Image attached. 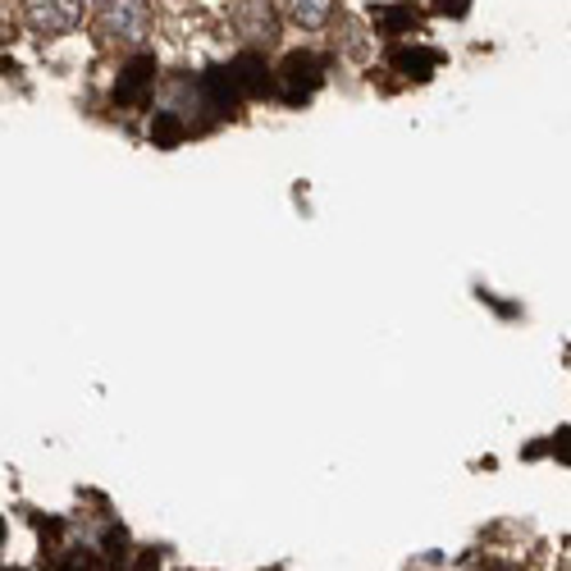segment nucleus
I'll use <instances>...</instances> for the list:
<instances>
[{"label": "nucleus", "mask_w": 571, "mask_h": 571, "mask_svg": "<svg viewBox=\"0 0 571 571\" xmlns=\"http://www.w3.org/2000/svg\"><path fill=\"white\" fill-rule=\"evenodd\" d=\"M151 0H101L97 14H92V28L101 41H119V46H142L151 37Z\"/></svg>", "instance_id": "obj_1"}, {"label": "nucleus", "mask_w": 571, "mask_h": 571, "mask_svg": "<svg viewBox=\"0 0 571 571\" xmlns=\"http://www.w3.org/2000/svg\"><path fill=\"white\" fill-rule=\"evenodd\" d=\"M23 19L37 37H64L69 28H78L83 0H23Z\"/></svg>", "instance_id": "obj_2"}, {"label": "nucleus", "mask_w": 571, "mask_h": 571, "mask_svg": "<svg viewBox=\"0 0 571 571\" xmlns=\"http://www.w3.org/2000/svg\"><path fill=\"white\" fill-rule=\"evenodd\" d=\"M320 74H325V64H320L312 51H293L289 60L279 64V97L289 101V106L306 101V97H312V92L320 87Z\"/></svg>", "instance_id": "obj_3"}, {"label": "nucleus", "mask_w": 571, "mask_h": 571, "mask_svg": "<svg viewBox=\"0 0 571 571\" xmlns=\"http://www.w3.org/2000/svg\"><path fill=\"white\" fill-rule=\"evenodd\" d=\"M229 23L238 28V37H247V41H266L270 46L279 37V14H275L270 0H238Z\"/></svg>", "instance_id": "obj_4"}, {"label": "nucleus", "mask_w": 571, "mask_h": 571, "mask_svg": "<svg viewBox=\"0 0 571 571\" xmlns=\"http://www.w3.org/2000/svg\"><path fill=\"white\" fill-rule=\"evenodd\" d=\"M156 87V56H133L114 83V106H147Z\"/></svg>", "instance_id": "obj_5"}, {"label": "nucleus", "mask_w": 571, "mask_h": 571, "mask_svg": "<svg viewBox=\"0 0 571 571\" xmlns=\"http://www.w3.org/2000/svg\"><path fill=\"white\" fill-rule=\"evenodd\" d=\"M229 74H233V83H238V92L243 97H260V92L270 87V64L260 60L256 51H243L233 64H229Z\"/></svg>", "instance_id": "obj_6"}, {"label": "nucleus", "mask_w": 571, "mask_h": 571, "mask_svg": "<svg viewBox=\"0 0 571 571\" xmlns=\"http://www.w3.org/2000/svg\"><path fill=\"white\" fill-rule=\"evenodd\" d=\"M335 10H339V0H283V14H289L297 28H306V33L325 28V23L335 19Z\"/></svg>", "instance_id": "obj_7"}, {"label": "nucleus", "mask_w": 571, "mask_h": 571, "mask_svg": "<svg viewBox=\"0 0 571 571\" xmlns=\"http://www.w3.org/2000/svg\"><path fill=\"white\" fill-rule=\"evenodd\" d=\"M435 64H439V56L435 51H421V46H402V51H393V69L398 74H408V78H430L435 74Z\"/></svg>", "instance_id": "obj_8"}, {"label": "nucleus", "mask_w": 571, "mask_h": 571, "mask_svg": "<svg viewBox=\"0 0 571 571\" xmlns=\"http://www.w3.org/2000/svg\"><path fill=\"white\" fill-rule=\"evenodd\" d=\"M179 137H183V124H179V119H174L170 110L156 114V124H151V142H156V147H174Z\"/></svg>", "instance_id": "obj_9"}, {"label": "nucleus", "mask_w": 571, "mask_h": 571, "mask_svg": "<svg viewBox=\"0 0 571 571\" xmlns=\"http://www.w3.org/2000/svg\"><path fill=\"white\" fill-rule=\"evenodd\" d=\"M435 10L448 14V19H462V14L471 10V0H435Z\"/></svg>", "instance_id": "obj_10"}, {"label": "nucleus", "mask_w": 571, "mask_h": 571, "mask_svg": "<svg viewBox=\"0 0 571 571\" xmlns=\"http://www.w3.org/2000/svg\"><path fill=\"white\" fill-rule=\"evenodd\" d=\"M554 453H558V458H562L567 466H571V430H562V435L554 439Z\"/></svg>", "instance_id": "obj_11"}]
</instances>
